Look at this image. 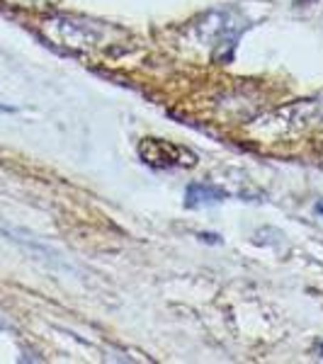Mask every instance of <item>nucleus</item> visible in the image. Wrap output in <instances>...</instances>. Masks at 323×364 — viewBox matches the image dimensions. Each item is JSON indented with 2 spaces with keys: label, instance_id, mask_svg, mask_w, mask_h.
<instances>
[{
  "label": "nucleus",
  "instance_id": "f257e3e1",
  "mask_svg": "<svg viewBox=\"0 0 323 364\" xmlns=\"http://www.w3.org/2000/svg\"><path fill=\"white\" fill-rule=\"evenodd\" d=\"M221 199H226V192L219 190V187H211V185H195L187 187L185 192V204L187 207H199V204H216L221 202Z\"/></svg>",
  "mask_w": 323,
  "mask_h": 364
},
{
  "label": "nucleus",
  "instance_id": "f03ea898",
  "mask_svg": "<svg viewBox=\"0 0 323 364\" xmlns=\"http://www.w3.org/2000/svg\"><path fill=\"white\" fill-rule=\"evenodd\" d=\"M319 352H321V357H323V343H319Z\"/></svg>",
  "mask_w": 323,
  "mask_h": 364
},
{
  "label": "nucleus",
  "instance_id": "7ed1b4c3",
  "mask_svg": "<svg viewBox=\"0 0 323 364\" xmlns=\"http://www.w3.org/2000/svg\"><path fill=\"white\" fill-rule=\"evenodd\" d=\"M316 209H319V211H323V204H319V207H316Z\"/></svg>",
  "mask_w": 323,
  "mask_h": 364
}]
</instances>
